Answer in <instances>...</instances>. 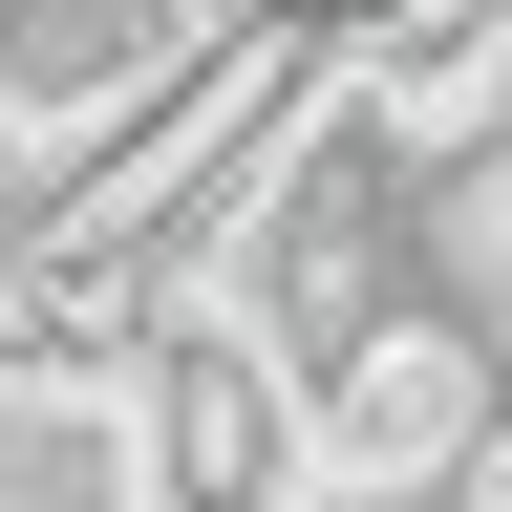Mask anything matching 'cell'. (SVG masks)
Instances as JSON below:
<instances>
[{
  "label": "cell",
  "mask_w": 512,
  "mask_h": 512,
  "mask_svg": "<svg viewBox=\"0 0 512 512\" xmlns=\"http://www.w3.org/2000/svg\"><path fill=\"white\" fill-rule=\"evenodd\" d=\"M107 512H320L299 470V363L256 342L214 278H150L107 363Z\"/></svg>",
  "instance_id": "6da1fadb"
},
{
  "label": "cell",
  "mask_w": 512,
  "mask_h": 512,
  "mask_svg": "<svg viewBox=\"0 0 512 512\" xmlns=\"http://www.w3.org/2000/svg\"><path fill=\"white\" fill-rule=\"evenodd\" d=\"M491 342H512V320L427 299V278H406V299H363L342 342L299 363V470H320V491H406V470H470V448L512 427V363H491Z\"/></svg>",
  "instance_id": "7a4b0ae2"
},
{
  "label": "cell",
  "mask_w": 512,
  "mask_h": 512,
  "mask_svg": "<svg viewBox=\"0 0 512 512\" xmlns=\"http://www.w3.org/2000/svg\"><path fill=\"white\" fill-rule=\"evenodd\" d=\"M171 43H192L171 0H0V86H22V128H43V150H64L86 107H128Z\"/></svg>",
  "instance_id": "3957f363"
},
{
  "label": "cell",
  "mask_w": 512,
  "mask_h": 512,
  "mask_svg": "<svg viewBox=\"0 0 512 512\" xmlns=\"http://www.w3.org/2000/svg\"><path fill=\"white\" fill-rule=\"evenodd\" d=\"M320 512H512V427L470 448V470H406V491H320Z\"/></svg>",
  "instance_id": "277c9868"
},
{
  "label": "cell",
  "mask_w": 512,
  "mask_h": 512,
  "mask_svg": "<svg viewBox=\"0 0 512 512\" xmlns=\"http://www.w3.org/2000/svg\"><path fill=\"white\" fill-rule=\"evenodd\" d=\"M171 22H235V0H171Z\"/></svg>",
  "instance_id": "5b68a950"
}]
</instances>
